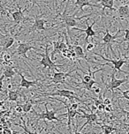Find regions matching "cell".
<instances>
[{
    "label": "cell",
    "instance_id": "obj_1",
    "mask_svg": "<svg viewBox=\"0 0 129 134\" xmlns=\"http://www.w3.org/2000/svg\"><path fill=\"white\" fill-rule=\"evenodd\" d=\"M67 4H66V8H64V13L63 14L61 13H58L59 16L61 17L62 19V21L64 23V25L66 26V28H67V31L69 32V28L71 27H75L76 26L78 25V20H82L83 18H87V17H89L93 15V14H95L94 13H88V14H86L84 16H82V17H76V12H73V15H67L66 14V12H67Z\"/></svg>",
    "mask_w": 129,
    "mask_h": 134
},
{
    "label": "cell",
    "instance_id": "obj_2",
    "mask_svg": "<svg viewBox=\"0 0 129 134\" xmlns=\"http://www.w3.org/2000/svg\"><path fill=\"white\" fill-rule=\"evenodd\" d=\"M42 94H44L45 96L48 95H51V96H61V97H66L70 100V103L74 102V100H78L80 102H84L85 100H82L79 98L74 92L68 89H57L53 93H50V94H46V93H42Z\"/></svg>",
    "mask_w": 129,
    "mask_h": 134
},
{
    "label": "cell",
    "instance_id": "obj_3",
    "mask_svg": "<svg viewBox=\"0 0 129 134\" xmlns=\"http://www.w3.org/2000/svg\"><path fill=\"white\" fill-rule=\"evenodd\" d=\"M42 59L40 60V64L42 65V71H44L45 69L48 68L49 69V72L51 71V69H57L58 67H62L64 65H66V64H56L51 59L49 54V46L45 45V53L41 54Z\"/></svg>",
    "mask_w": 129,
    "mask_h": 134
},
{
    "label": "cell",
    "instance_id": "obj_4",
    "mask_svg": "<svg viewBox=\"0 0 129 134\" xmlns=\"http://www.w3.org/2000/svg\"><path fill=\"white\" fill-rule=\"evenodd\" d=\"M115 73H116V69L113 68V71H112L111 76V81H110L108 84H106V90H105V92H104V94H105V93L107 92V90H109V89L111 90L112 94H114V90L118 89L122 84L129 81L128 79L118 80V79H116V77H115Z\"/></svg>",
    "mask_w": 129,
    "mask_h": 134
},
{
    "label": "cell",
    "instance_id": "obj_5",
    "mask_svg": "<svg viewBox=\"0 0 129 134\" xmlns=\"http://www.w3.org/2000/svg\"><path fill=\"white\" fill-rule=\"evenodd\" d=\"M47 105L48 103H45L44 106H45V110L42 113L38 114V113H35V115L38 116V121L41 120V119H46L48 121H58V122H60V119H58V117L56 116V113L58 112V110H60L61 109H51V110H49L47 108Z\"/></svg>",
    "mask_w": 129,
    "mask_h": 134
},
{
    "label": "cell",
    "instance_id": "obj_6",
    "mask_svg": "<svg viewBox=\"0 0 129 134\" xmlns=\"http://www.w3.org/2000/svg\"><path fill=\"white\" fill-rule=\"evenodd\" d=\"M95 55H96V56L100 57L103 60H105L106 62H109V63H111L113 64V68L116 69L117 71H119V72H124L126 74H129L128 72H126V71H124L121 70V67L123 66V64H125L126 63H128L127 61L126 60V59H123V58H119V59H110V58H106V57H104V56H102L101 54L99 53H95Z\"/></svg>",
    "mask_w": 129,
    "mask_h": 134
},
{
    "label": "cell",
    "instance_id": "obj_7",
    "mask_svg": "<svg viewBox=\"0 0 129 134\" xmlns=\"http://www.w3.org/2000/svg\"><path fill=\"white\" fill-rule=\"evenodd\" d=\"M32 42H34V41H30V42H20V43L18 45L16 52H17V54L19 56L22 57L26 59H29V57L27 56V53H28V50L33 49L38 50L37 48H35V46H32V45L30 44Z\"/></svg>",
    "mask_w": 129,
    "mask_h": 134
},
{
    "label": "cell",
    "instance_id": "obj_8",
    "mask_svg": "<svg viewBox=\"0 0 129 134\" xmlns=\"http://www.w3.org/2000/svg\"><path fill=\"white\" fill-rule=\"evenodd\" d=\"M121 32V30L119 29L118 32H117V34L115 35H112L111 33H110V31H109V28H106V30H105V34H104V38H103V44L104 45H106L107 48H110L111 49V50L112 51V53H113V55L115 56V54H114V51H113V49H112V47H111V45L112 43H114V42H116V41L115 39H117L118 38V35H119V34Z\"/></svg>",
    "mask_w": 129,
    "mask_h": 134
},
{
    "label": "cell",
    "instance_id": "obj_9",
    "mask_svg": "<svg viewBox=\"0 0 129 134\" xmlns=\"http://www.w3.org/2000/svg\"><path fill=\"white\" fill-rule=\"evenodd\" d=\"M60 102L64 105V106H66V109H67V112H66V114H63V115H61V116H67V118H68V121H67V129H68V131L71 134V132H72V130H71L72 121H73V118H74V117L76 116V115H79V112L76 110V109H72L71 106H70V103L67 104L66 102H63V100H60Z\"/></svg>",
    "mask_w": 129,
    "mask_h": 134
},
{
    "label": "cell",
    "instance_id": "obj_10",
    "mask_svg": "<svg viewBox=\"0 0 129 134\" xmlns=\"http://www.w3.org/2000/svg\"><path fill=\"white\" fill-rule=\"evenodd\" d=\"M88 21V18L85 20V23H86V25H87V28H86V29H80V28H76V27L74 28V30L80 31V32H84L86 34V37H85V44L86 45L88 44V38H89V37H94V36L96 35V32L94 31V29H93V27H94V25L96 23V20L93 21V23L91 24V25H89Z\"/></svg>",
    "mask_w": 129,
    "mask_h": 134
},
{
    "label": "cell",
    "instance_id": "obj_11",
    "mask_svg": "<svg viewBox=\"0 0 129 134\" xmlns=\"http://www.w3.org/2000/svg\"><path fill=\"white\" fill-rule=\"evenodd\" d=\"M76 69L69 71L68 72H55L53 76L51 78V81L52 84H58V83H63L66 77L70 76V74L73 71H75Z\"/></svg>",
    "mask_w": 129,
    "mask_h": 134
},
{
    "label": "cell",
    "instance_id": "obj_12",
    "mask_svg": "<svg viewBox=\"0 0 129 134\" xmlns=\"http://www.w3.org/2000/svg\"><path fill=\"white\" fill-rule=\"evenodd\" d=\"M16 72H17L20 77V85H19V87H20L27 88V89H28V88H30L31 87H34V86H35V85H39V83H38V81L39 80H28L27 79L25 78V76H24L21 72L18 71L17 70H16Z\"/></svg>",
    "mask_w": 129,
    "mask_h": 134
},
{
    "label": "cell",
    "instance_id": "obj_13",
    "mask_svg": "<svg viewBox=\"0 0 129 134\" xmlns=\"http://www.w3.org/2000/svg\"><path fill=\"white\" fill-rule=\"evenodd\" d=\"M80 111L82 112V115H80V113H79V115H80V116H82V117H83V118L87 119L86 123L83 124L82 127L80 128V130H79V131H82V129L84 128L86 125H88V124H93V123H95V122H96L97 121V118H98V116H97V115L95 114V113H91V114L86 113V112L83 111L82 109H80Z\"/></svg>",
    "mask_w": 129,
    "mask_h": 134
},
{
    "label": "cell",
    "instance_id": "obj_14",
    "mask_svg": "<svg viewBox=\"0 0 129 134\" xmlns=\"http://www.w3.org/2000/svg\"><path fill=\"white\" fill-rule=\"evenodd\" d=\"M74 5H75V8L73 9V12H83V7L86 6V5H89L91 7H97V8H100V5L98 4H92L90 3L88 0H76L75 3H74Z\"/></svg>",
    "mask_w": 129,
    "mask_h": 134
},
{
    "label": "cell",
    "instance_id": "obj_15",
    "mask_svg": "<svg viewBox=\"0 0 129 134\" xmlns=\"http://www.w3.org/2000/svg\"><path fill=\"white\" fill-rule=\"evenodd\" d=\"M117 12L121 20H129V4H124V5L119 6Z\"/></svg>",
    "mask_w": 129,
    "mask_h": 134
},
{
    "label": "cell",
    "instance_id": "obj_16",
    "mask_svg": "<svg viewBox=\"0 0 129 134\" xmlns=\"http://www.w3.org/2000/svg\"><path fill=\"white\" fill-rule=\"evenodd\" d=\"M45 23H46V20H44V19H35V22L33 24V26L30 28V32L33 30H38V31H44L46 30L45 28Z\"/></svg>",
    "mask_w": 129,
    "mask_h": 134
},
{
    "label": "cell",
    "instance_id": "obj_17",
    "mask_svg": "<svg viewBox=\"0 0 129 134\" xmlns=\"http://www.w3.org/2000/svg\"><path fill=\"white\" fill-rule=\"evenodd\" d=\"M12 17H13V20L14 22L17 23V24L25 20V17H24L23 12L20 10V8L19 6H18V11L12 13Z\"/></svg>",
    "mask_w": 129,
    "mask_h": 134
},
{
    "label": "cell",
    "instance_id": "obj_18",
    "mask_svg": "<svg viewBox=\"0 0 129 134\" xmlns=\"http://www.w3.org/2000/svg\"><path fill=\"white\" fill-rule=\"evenodd\" d=\"M99 1H100V3H101L102 6H103L102 12H104L105 8L109 9V10H111L112 12H116V9L113 7L114 0H99Z\"/></svg>",
    "mask_w": 129,
    "mask_h": 134
},
{
    "label": "cell",
    "instance_id": "obj_19",
    "mask_svg": "<svg viewBox=\"0 0 129 134\" xmlns=\"http://www.w3.org/2000/svg\"><path fill=\"white\" fill-rule=\"evenodd\" d=\"M73 49H74V51H75L77 57H80V58H83L86 61L88 60L87 57H86V54L84 53V50H83L82 46H80V45H78L77 43H76L75 45H73Z\"/></svg>",
    "mask_w": 129,
    "mask_h": 134
},
{
    "label": "cell",
    "instance_id": "obj_20",
    "mask_svg": "<svg viewBox=\"0 0 129 134\" xmlns=\"http://www.w3.org/2000/svg\"><path fill=\"white\" fill-rule=\"evenodd\" d=\"M16 70L13 68V66L10 67H4V70L3 71V74L6 79H12L13 78V76L15 75Z\"/></svg>",
    "mask_w": 129,
    "mask_h": 134
},
{
    "label": "cell",
    "instance_id": "obj_21",
    "mask_svg": "<svg viewBox=\"0 0 129 134\" xmlns=\"http://www.w3.org/2000/svg\"><path fill=\"white\" fill-rule=\"evenodd\" d=\"M14 43V38L13 37H8L4 40V43H3V49L4 50H6L13 46Z\"/></svg>",
    "mask_w": 129,
    "mask_h": 134
},
{
    "label": "cell",
    "instance_id": "obj_22",
    "mask_svg": "<svg viewBox=\"0 0 129 134\" xmlns=\"http://www.w3.org/2000/svg\"><path fill=\"white\" fill-rule=\"evenodd\" d=\"M101 128H102L104 134H111L112 131H118V129H117V128H114V127H112V126H111V125H108V124H104V125H101Z\"/></svg>",
    "mask_w": 129,
    "mask_h": 134
},
{
    "label": "cell",
    "instance_id": "obj_23",
    "mask_svg": "<svg viewBox=\"0 0 129 134\" xmlns=\"http://www.w3.org/2000/svg\"><path fill=\"white\" fill-rule=\"evenodd\" d=\"M19 98V91H9L8 92V100L16 102Z\"/></svg>",
    "mask_w": 129,
    "mask_h": 134
},
{
    "label": "cell",
    "instance_id": "obj_24",
    "mask_svg": "<svg viewBox=\"0 0 129 134\" xmlns=\"http://www.w3.org/2000/svg\"><path fill=\"white\" fill-rule=\"evenodd\" d=\"M21 106H22V109H23V112L24 113H28L31 109H32L33 108V103L30 102V100H28L26 103L24 104H21Z\"/></svg>",
    "mask_w": 129,
    "mask_h": 134
},
{
    "label": "cell",
    "instance_id": "obj_25",
    "mask_svg": "<svg viewBox=\"0 0 129 134\" xmlns=\"http://www.w3.org/2000/svg\"><path fill=\"white\" fill-rule=\"evenodd\" d=\"M59 43H60V40H58L56 42H52V45H53V51H52V57L55 56V53L58 54V53H60L59 52Z\"/></svg>",
    "mask_w": 129,
    "mask_h": 134
},
{
    "label": "cell",
    "instance_id": "obj_26",
    "mask_svg": "<svg viewBox=\"0 0 129 134\" xmlns=\"http://www.w3.org/2000/svg\"><path fill=\"white\" fill-rule=\"evenodd\" d=\"M21 120H22V122H23V125L21 126L20 124H15L16 125H18V126H20V127L23 128V129H24V132H25L26 134H36V133H34V132H31V131H30L29 130H28V128H27V125H26L25 122L23 121V119H22V118H21Z\"/></svg>",
    "mask_w": 129,
    "mask_h": 134
},
{
    "label": "cell",
    "instance_id": "obj_27",
    "mask_svg": "<svg viewBox=\"0 0 129 134\" xmlns=\"http://www.w3.org/2000/svg\"><path fill=\"white\" fill-rule=\"evenodd\" d=\"M68 49L67 45H66V43H64V42H61L60 41V43H59V52H62L63 50Z\"/></svg>",
    "mask_w": 129,
    "mask_h": 134
},
{
    "label": "cell",
    "instance_id": "obj_28",
    "mask_svg": "<svg viewBox=\"0 0 129 134\" xmlns=\"http://www.w3.org/2000/svg\"><path fill=\"white\" fill-rule=\"evenodd\" d=\"M2 64L4 67H10V66H13V60H9V61H2Z\"/></svg>",
    "mask_w": 129,
    "mask_h": 134
},
{
    "label": "cell",
    "instance_id": "obj_29",
    "mask_svg": "<svg viewBox=\"0 0 129 134\" xmlns=\"http://www.w3.org/2000/svg\"><path fill=\"white\" fill-rule=\"evenodd\" d=\"M127 42L129 43V29H126L125 30V36H124V39L121 42ZM120 42V43H121Z\"/></svg>",
    "mask_w": 129,
    "mask_h": 134
},
{
    "label": "cell",
    "instance_id": "obj_30",
    "mask_svg": "<svg viewBox=\"0 0 129 134\" xmlns=\"http://www.w3.org/2000/svg\"><path fill=\"white\" fill-rule=\"evenodd\" d=\"M4 75L2 74L1 77H0V92L3 93L4 92V89H3V82H4Z\"/></svg>",
    "mask_w": 129,
    "mask_h": 134
},
{
    "label": "cell",
    "instance_id": "obj_31",
    "mask_svg": "<svg viewBox=\"0 0 129 134\" xmlns=\"http://www.w3.org/2000/svg\"><path fill=\"white\" fill-rule=\"evenodd\" d=\"M94 48H95V44L90 42V43L87 44V46L85 47V49H86V50H87L88 52H89V51H91V50L94 49Z\"/></svg>",
    "mask_w": 129,
    "mask_h": 134
},
{
    "label": "cell",
    "instance_id": "obj_32",
    "mask_svg": "<svg viewBox=\"0 0 129 134\" xmlns=\"http://www.w3.org/2000/svg\"><path fill=\"white\" fill-rule=\"evenodd\" d=\"M121 92V94L124 98H126V100H129V89L128 90H126V91H120Z\"/></svg>",
    "mask_w": 129,
    "mask_h": 134
},
{
    "label": "cell",
    "instance_id": "obj_33",
    "mask_svg": "<svg viewBox=\"0 0 129 134\" xmlns=\"http://www.w3.org/2000/svg\"><path fill=\"white\" fill-rule=\"evenodd\" d=\"M6 12V9L4 5V3L2 2V0H0V13H4Z\"/></svg>",
    "mask_w": 129,
    "mask_h": 134
},
{
    "label": "cell",
    "instance_id": "obj_34",
    "mask_svg": "<svg viewBox=\"0 0 129 134\" xmlns=\"http://www.w3.org/2000/svg\"><path fill=\"white\" fill-rule=\"evenodd\" d=\"M111 100L110 99V98H104V100H103V103H104L105 106H107V105H111Z\"/></svg>",
    "mask_w": 129,
    "mask_h": 134
},
{
    "label": "cell",
    "instance_id": "obj_35",
    "mask_svg": "<svg viewBox=\"0 0 129 134\" xmlns=\"http://www.w3.org/2000/svg\"><path fill=\"white\" fill-rule=\"evenodd\" d=\"M12 57H11V55L10 54H8V53H4L3 55V60L4 61H9V60H12Z\"/></svg>",
    "mask_w": 129,
    "mask_h": 134
},
{
    "label": "cell",
    "instance_id": "obj_36",
    "mask_svg": "<svg viewBox=\"0 0 129 134\" xmlns=\"http://www.w3.org/2000/svg\"><path fill=\"white\" fill-rule=\"evenodd\" d=\"M15 111L17 112V113H22L23 112V109H22V106L20 104H18L17 106L15 108Z\"/></svg>",
    "mask_w": 129,
    "mask_h": 134
},
{
    "label": "cell",
    "instance_id": "obj_37",
    "mask_svg": "<svg viewBox=\"0 0 129 134\" xmlns=\"http://www.w3.org/2000/svg\"><path fill=\"white\" fill-rule=\"evenodd\" d=\"M96 109H97V110L103 111V110H104V109H105V105H104V103H101V104H99L98 106L96 107Z\"/></svg>",
    "mask_w": 129,
    "mask_h": 134
},
{
    "label": "cell",
    "instance_id": "obj_38",
    "mask_svg": "<svg viewBox=\"0 0 129 134\" xmlns=\"http://www.w3.org/2000/svg\"><path fill=\"white\" fill-rule=\"evenodd\" d=\"M93 92L96 94H99L100 92H101V88L100 87H93Z\"/></svg>",
    "mask_w": 129,
    "mask_h": 134
},
{
    "label": "cell",
    "instance_id": "obj_39",
    "mask_svg": "<svg viewBox=\"0 0 129 134\" xmlns=\"http://www.w3.org/2000/svg\"><path fill=\"white\" fill-rule=\"evenodd\" d=\"M106 112H111L112 111V106L111 105H107L105 106V109H104Z\"/></svg>",
    "mask_w": 129,
    "mask_h": 134
},
{
    "label": "cell",
    "instance_id": "obj_40",
    "mask_svg": "<svg viewBox=\"0 0 129 134\" xmlns=\"http://www.w3.org/2000/svg\"><path fill=\"white\" fill-rule=\"evenodd\" d=\"M55 2V8H56V11L57 13H58V0H54Z\"/></svg>",
    "mask_w": 129,
    "mask_h": 134
},
{
    "label": "cell",
    "instance_id": "obj_41",
    "mask_svg": "<svg viewBox=\"0 0 129 134\" xmlns=\"http://www.w3.org/2000/svg\"><path fill=\"white\" fill-rule=\"evenodd\" d=\"M4 105V100H1V102H0V109L3 108Z\"/></svg>",
    "mask_w": 129,
    "mask_h": 134
},
{
    "label": "cell",
    "instance_id": "obj_42",
    "mask_svg": "<svg viewBox=\"0 0 129 134\" xmlns=\"http://www.w3.org/2000/svg\"><path fill=\"white\" fill-rule=\"evenodd\" d=\"M122 111H123V112H125L126 115V117H127V119H129V111H125L124 109H122Z\"/></svg>",
    "mask_w": 129,
    "mask_h": 134
},
{
    "label": "cell",
    "instance_id": "obj_43",
    "mask_svg": "<svg viewBox=\"0 0 129 134\" xmlns=\"http://www.w3.org/2000/svg\"><path fill=\"white\" fill-rule=\"evenodd\" d=\"M58 133H59V134H63V133H61L60 131H58ZM74 134H82V131H76Z\"/></svg>",
    "mask_w": 129,
    "mask_h": 134
},
{
    "label": "cell",
    "instance_id": "obj_44",
    "mask_svg": "<svg viewBox=\"0 0 129 134\" xmlns=\"http://www.w3.org/2000/svg\"><path fill=\"white\" fill-rule=\"evenodd\" d=\"M124 125H125L126 127L127 128V131H129V124H124Z\"/></svg>",
    "mask_w": 129,
    "mask_h": 134
},
{
    "label": "cell",
    "instance_id": "obj_45",
    "mask_svg": "<svg viewBox=\"0 0 129 134\" xmlns=\"http://www.w3.org/2000/svg\"><path fill=\"white\" fill-rule=\"evenodd\" d=\"M31 1H32V3H33V5H35V4H37L36 3V0H31Z\"/></svg>",
    "mask_w": 129,
    "mask_h": 134
},
{
    "label": "cell",
    "instance_id": "obj_46",
    "mask_svg": "<svg viewBox=\"0 0 129 134\" xmlns=\"http://www.w3.org/2000/svg\"><path fill=\"white\" fill-rule=\"evenodd\" d=\"M66 0H63V1H62V3H61V4H64V2H66Z\"/></svg>",
    "mask_w": 129,
    "mask_h": 134
},
{
    "label": "cell",
    "instance_id": "obj_47",
    "mask_svg": "<svg viewBox=\"0 0 129 134\" xmlns=\"http://www.w3.org/2000/svg\"><path fill=\"white\" fill-rule=\"evenodd\" d=\"M126 134H129V131H127V132H126Z\"/></svg>",
    "mask_w": 129,
    "mask_h": 134
},
{
    "label": "cell",
    "instance_id": "obj_48",
    "mask_svg": "<svg viewBox=\"0 0 129 134\" xmlns=\"http://www.w3.org/2000/svg\"><path fill=\"white\" fill-rule=\"evenodd\" d=\"M122 1H124V0H122Z\"/></svg>",
    "mask_w": 129,
    "mask_h": 134
}]
</instances>
